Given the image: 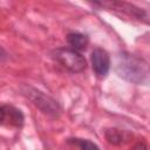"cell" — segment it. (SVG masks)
<instances>
[{
	"label": "cell",
	"instance_id": "8992f818",
	"mask_svg": "<svg viewBox=\"0 0 150 150\" xmlns=\"http://www.w3.org/2000/svg\"><path fill=\"white\" fill-rule=\"evenodd\" d=\"M93 70L98 77H104L110 69V56L102 48H95L91 53Z\"/></svg>",
	"mask_w": 150,
	"mask_h": 150
},
{
	"label": "cell",
	"instance_id": "30bf717a",
	"mask_svg": "<svg viewBox=\"0 0 150 150\" xmlns=\"http://www.w3.org/2000/svg\"><path fill=\"white\" fill-rule=\"evenodd\" d=\"M131 150H148V146H146V144H145V143L139 142V143H137L136 145H134Z\"/></svg>",
	"mask_w": 150,
	"mask_h": 150
},
{
	"label": "cell",
	"instance_id": "ba28073f",
	"mask_svg": "<svg viewBox=\"0 0 150 150\" xmlns=\"http://www.w3.org/2000/svg\"><path fill=\"white\" fill-rule=\"evenodd\" d=\"M125 132L120 130V129H116V128H108L105 129L104 131V137L105 139L112 144V145H120L122 144L123 142L127 141V137H125Z\"/></svg>",
	"mask_w": 150,
	"mask_h": 150
},
{
	"label": "cell",
	"instance_id": "7a4b0ae2",
	"mask_svg": "<svg viewBox=\"0 0 150 150\" xmlns=\"http://www.w3.org/2000/svg\"><path fill=\"white\" fill-rule=\"evenodd\" d=\"M54 56L59 63L73 73H81L87 68V61L82 54L71 48H59L54 52Z\"/></svg>",
	"mask_w": 150,
	"mask_h": 150
},
{
	"label": "cell",
	"instance_id": "3957f363",
	"mask_svg": "<svg viewBox=\"0 0 150 150\" xmlns=\"http://www.w3.org/2000/svg\"><path fill=\"white\" fill-rule=\"evenodd\" d=\"M22 91L33 102V104L35 107H38L40 110H42L45 114L57 115L60 112L59 103L54 98H52L50 96L46 95L45 93H42V91H40L33 87H29V86L23 87Z\"/></svg>",
	"mask_w": 150,
	"mask_h": 150
},
{
	"label": "cell",
	"instance_id": "9c48e42d",
	"mask_svg": "<svg viewBox=\"0 0 150 150\" xmlns=\"http://www.w3.org/2000/svg\"><path fill=\"white\" fill-rule=\"evenodd\" d=\"M69 143H74L77 146H80L81 150H100V148L93 143L89 139H82V138H73V139H68Z\"/></svg>",
	"mask_w": 150,
	"mask_h": 150
},
{
	"label": "cell",
	"instance_id": "6da1fadb",
	"mask_svg": "<svg viewBox=\"0 0 150 150\" xmlns=\"http://www.w3.org/2000/svg\"><path fill=\"white\" fill-rule=\"evenodd\" d=\"M116 74L132 83H144L149 77V66L145 60L134 54L121 52L116 56Z\"/></svg>",
	"mask_w": 150,
	"mask_h": 150
},
{
	"label": "cell",
	"instance_id": "5b68a950",
	"mask_svg": "<svg viewBox=\"0 0 150 150\" xmlns=\"http://www.w3.org/2000/svg\"><path fill=\"white\" fill-rule=\"evenodd\" d=\"M23 114L21 110L13 105H0V127H14L21 128L23 125Z\"/></svg>",
	"mask_w": 150,
	"mask_h": 150
},
{
	"label": "cell",
	"instance_id": "277c9868",
	"mask_svg": "<svg viewBox=\"0 0 150 150\" xmlns=\"http://www.w3.org/2000/svg\"><path fill=\"white\" fill-rule=\"evenodd\" d=\"M94 5L96 6H101V7H105L108 9H115V11H120L131 18H135L137 20H144L145 22H148V14L145 11H143L142 8L136 7L135 5L128 4V2H118V1H101V2H94Z\"/></svg>",
	"mask_w": 150,
	"mask_h": 150
},
{
	"label": "cell",
	"instance_id": "52a82bcc",
	"mask_svg": "<svg viewBox=\"0 0 150 150\" xmlns=\"http://www.w3.org/2000/svg\"><path fill=\"white\" fill-rule=\"evenodd\" d=\"M67 41H68L70 48L79 53L81 50H84L89 43V39L87 35H84L82 33H75V32L69 33L67 35Z\"/></svg>",
	"mask_w": 150,
	"mask_h": 150
}]
</instances>
